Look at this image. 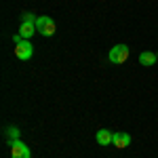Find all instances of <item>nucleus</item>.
Listing matches in <instances>:
<instances>
[{"instance_id":"nucleus-11","label":"nucleus","mask_w":158,"mask_h":158,"mask_svg":"<svg viewBox=\"0 0 158 158\" xmlns=\"http://www.w3.org/2000/svg\"><path fill=\"white\" fill-rule=\"evenodd\" d=\"M156 55H158V53H156Z\"/></svg>"},{"instance_id":"nucleus-6","label":"nucleus","mask_w":158,"mask_h":158,"mask_svg":"<svg viewBox=\"0 0 158 158\" xmlns=\"http://www.w3.org/2000/svg\"><path fill=\"white\" fill-rule=\"evenodd\" d=\"M131 146V135L129 133H114V148H118V150H124V148Z\"/></svg>"},{"instance_id":"nucleus-10","label":"nucleus","mask_w":158,"mask_h":158,"mask_svg":"<svg viewBox=\"0 0 158 158\" xmlns=\"http://www.w3.org/2000/svg\"><path fill=\"white\" fill-rule=\"evenodd\" d=\"M36 15L34 13H21V17H19V23H36Z\"/></svg>"},{"instance_id":"nucleus-7","label":"nucleus","mask_w":158,"mask_h":158,"mask_svg":"<svg viewBox=\"0 0 158 158\" xmlns=\"http://www.w3.org/2000/svg\"><path fill=\"white\" fill-rule=\"evenodd\" d=\"M38 30H36V23H19V36L23 38V40H30V38L36 34Z\"/></svg>"},{"instance_id":"nucleus-8","label":"nucleus","mask_w":158,"mask_h":158,"mask_svg":"<svg viewBox=\"0 0 158 158\" xmlns=\"http://www.w3.org/2000/svg\"><path fill=\"white\" fill-rule=\"evenodd\" d=\"M139 63L146 65V68H150V65L158 63V55H156V53H152V51H143V53L139 55Z\"/></svg>"},{"instance_id":"nucleus-9","label":"nucleus","mask_w":158,"mask_h":158,"mask_svg":"<svg viewBox=\"0 0 158 158\" xmlns=\"http://www.w3.org/2000/svg\"><path fill=\"white\" fill-rule=\"evenodd\" d=\"M19 135H21V131H19V127H6V131H4V137H6V141H9V146L11 143H15V141H19Z\"/></svg>"},{"instance_id":"nucleus-1","label":"nucleus","mask_w":158,"mask_h":158,"mask_svg":"<svg viewBox=\"0 0 158 158\" xmlns=\"http://www.w3.org/2000/svg\"><path fill=\"white\" fill-rule=\"evenodd\" d=\"M13 42H15V57H17V59L27 61L34 55V47H32L30 40H23L19 34H15V36H13Z\"/></svg>"},{"instance_id":"nucleus-2","label":"nucleus","mask_w":158,"mask_h":158,"mask_svg":"<svg viewBox=\"0 0 158 158\" xmlns=\"http://www.w3.org/2000/svg\"><path fill=\"white\" fill-rule=\"evenodd\" d=\"M108 59H110V63H114V65L124 63V61L129 59V47H127V44H116V47H112Z\"/></svg>"},{"instance_id":"nucleus-4","label":"nucleus","mask_w":158,"mask_h":158,"mask_svg":"<svg viewBox=\"0 0 158 158\" xmlns=\"http://www.w3.org/2000/svg\"><path fill=\"white\" fill-rule=\"evenodd\" d=\"M11 158H32V152L23 141H15L11 143Z\"/></svg>"},{"instance_id":"nucleus-3","label":"nucleus","mask_w":158,"mask_h":158,"mask_svg":"<svg viewBox=\"0 0 158 158\" xmlns=\"http://www.w3.org/2000/svg\"><path fill=\"white\" fill-rule=\"evenodd\" d=\"M36 30L38 34H42V36H53L55 32H57V25H55V21L51 19V17H38L36 19Z\"/></svg>"},{"instance_id":"nucleus-5","label":"nucleus","mask_w":158,"mask_h":158,"mask_svg":"<svg viewBox=\"0 0 158 158\" xmlns=\"http://www.w3.org/2000/svg\"><path fill=\"white\" fill-rule=\"evenodd\" d=\"M95 139H97L99 146H114V131L110 129H99L95 133Z\"/></svg>"}]
</instances>
